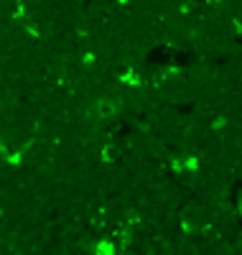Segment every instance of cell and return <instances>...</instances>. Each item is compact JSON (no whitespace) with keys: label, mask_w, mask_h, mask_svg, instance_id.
Returning <instances> with one entry per match:
<instances>
[{"label":"cell","mask_w":242,"mask_h":255,"mask_svg":"<svg viewBox=\"0 0 242 255\" xmlns=\"http://www.w3.org/2000/svg\"><path fill=\"white\" fill-rule=\"evenodd\" d=\"M118 110H120V102L113 100V97H97L95 105H92V113H95L100 120H113V118H118Z\"/></svg>","instance_id":"obj_1"},{"label":"cell","mask_w":242,"mask_h":255,"mask_svg":"<svg viewBox=\"0 0 242 255\" xmlns=\"http://www.w3.org/2000/svg\"><path fill=\"white\" fill-rule=\"evenodd\" d=\"M207 222H204V212H199L196 207H189L184 209V215H181V227L186 232H196V230H202Z\"/></svg>","instance_id":"obj_2"},{"label":"cell","mask_w":242,"mask_h":255,"mask_svg":"<svg viewBox=\"0 0 242 255\" xmlns=\"http://www.w3.org/2000/svg\"><path fill=\"white\" fill-rule=\"evenodd\" d=\"M118 82L125 84V87H138V84H140V77H138L135 69H122V72H118Z\"/></svg>","instance_id":"obj_3"},{"label":"cell","mask_w":242,"mask_h":255,"mask_svg":"<svg viewBox=\"0 0 242 255\" xmlns=\"http://www.w3.org/2000/svg\"><path fill=\"white\" fill-rule=\"evenodd\" d=\"M100 158H102L105 163H115V161L120 158V151H118V145H115V143H107V145H102V151H100Z\"/></svg>","instance_id":"obj_4"},{"label":"cell","mask_w":242,"mask_h":255,"mask_svg":"<svg viewBox=\"0 0 242 255\" xmlns=\"http://www.w3.org/2000/svg\"><path fill=\"white\" fill-rule=\"evenodd\" d=\"M184 168H186V171H199V158H196V156H186L184 158Z\"/></svg>","instance_id":"obj_5"},{"label":"cell","mask_w":242,"mask_h":255,"mask_svg":"<svg viewBox=\"0 0 242 255\" xmlns=\"http://www.w3.org/2000/svg\"><path fill=\"white\" fill-rule=\"evenodd\" d=\"M225 125H227V118H225V115H217V118L212 120V130H222Z\"/></svg>","instance_id":"obj_6"},{"label":"cell","mask_w":242,"mask_h":255,"mask_svg":"<svg viewBox=\"0 0 242 255\" xmlns=\"http://www.w3.org/2000/svg\"><path fill=\"white\" fill-rule=\"evenodd\" d=\"M235 28H237V33L242 36V20H235Z\"/></svg>","instance_id":"obj_7"},{"label":"cell","mask_w":242,"mask_h":255,"mask_svg":"<svg viewBox=\"0 0 242 255\" xmlns=\"http://www.w3.org/2000/svg\"><path fill=\"white\" fill-rule=\"evenodd\" d=\"M237 245H242V232H240V238H237Z\"/></svg>","instance_id":"obj_8"}]
</instances>
